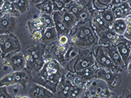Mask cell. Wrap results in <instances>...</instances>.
<instances>
[{
  "instance_id": "obj_3",
  "label": "cell",
  "mask_w": 131,
  "mask_h": 98,
  "mask_svg": "<svg viewBox=\"0 0 131 98\" xmlns=\"http://www.w3.org/2000/svg\"><path fill=\"white\" fill-rule=\"evenodd\" d=\"M93 55L95 60V65L98 68L106 69L115 74L118 71H121L120 69L114 65V63L106 55L102 46L98 44V46L94 47Z\"/></svg>"
},
{
  "instance_id": "obj_5",
  "label": "cell",
  "mask_w": 131,
  "mask_h": 98,
  "mask_svg": "<svg viewBox=\"0 0 131 98\" xmlns=\"http://www.w3.org/2000/svg\"><path fill=\"white\" fill-rule=\"evenodd\" d=\"M95 64L93 52L90 49H83L76 56L73 65L72 73H77Z\"/></svg>"
},
{
  "instance_id": "obj_4",
  "label": "cell",
  "mask_w": 131,
  "mask_h": 98,
  "mask_svg": "<svg viewBox=\"0 0 131 98\" xmlns=\"http://www.w3.org/2000/svg\"><path fill=\"white\" fill-rule=\"evenodd\" d=\"M0 50L2 59L12 53L21 51V45L18 38L14 34L0 35Z\"/></svg>"
},
{
  "instance_id": "obj_25",
  "label": "cell",
  "mask_w": 131,
  "mask_h": 98,
  "mask_svg": "<svg viewBox=\"0 0 131 98\" xmlns=\"http://www.w3.org/2000/svg\"><path fill=\"white\" fill-rule=\"evenodd\" d=\"M110 0H94L92 2V9L96 12H100L110 8L109 7Z\"/></svg>"
},
{
  "instance_id": "obj_24",
  "label": "cell",
  "mask_w": 131,
  "mask_h": 98,
  "mask_svg": "<svg viewBox=\"0 0 131 98\" xmlns=\"http://www.w3.org/2000/svg\"><path fill=\"white\" fill-rule=\"evenodd\" d=\"M16 10L20 14L28 12L30 8V2L28 0H16L12 1Z\"/></svg>"
},
{
  "instance_id": "obj_22",
  "label": "cell",
  "mask_w": 131,
  "mask_h": 98,
  "mask_svg": "<svg viewBox=\"0 0 131 98\" xmlns=\"http://www.w3.org/2000/svg\"><path fill=\"white\" fill-rule=\"evenodd\" d=\"M1 10L4 14L9 15L15 18L20 16V14L16 10L12 1H4Z\"/></svg>"
},
{
  "instance_id": "obj_23",
  "label": "cell",
  "mask_w": 131,
  "mask_h": 98,
  "mask_svg": "<svg viewBox=\"0 0 131 98\" xmlns=\"http://www.w3.org/2000/svg\"><path fill=\"white\" fill-rule=\"evenodd\" d=\"M36 8L42 12V14L51 15L53 12V3L51 0L40 1L38 4L35 5Z\"/></svg>"
},
{
  "instance_id": "obj_18",
  "label": "cell",
  "mask_w": 131,
  "mask_h": 98,
  "mask_svg": "<svg viewBox=\"0 0 131 98\" xmlns=\"http://www.w3.org/2000/svg\"><path fill=\"white\" fill-rule=\"evenodd\" d=\"M61 14L62 22H63L64 26L66 27V28L68 30L70 31L77 23V18H75V16H74L73 14L68 12L67 10H65V9L61 11Z\"/></svg>"
},
{
  "instance_id": "obj_26",
  "label": "cell",
  "mask_w": 131,
  "mask_h": 98,
  "mask_svg": "<svg viewBox=\"0 0 131 98\" xmlns=\"http://www.w3.org/2000/svg\"><path fill=\"white\" fill-rule=\"evenodd\" d=\"M98 13L100 14V16L102 17L104 22H106V24L109 27L111 26L113 21L115 20L111 8H108V9H106L102 12H98Z\"/></svg>"
},
{
  "instance_id": "obj_38",
  "label": "cell",
  "mask_w": 131,
  "mask_h": 98,
  "mask_svg": "<svg viewBox=\"0 0 131 98\" xmlns=\"http://www.w3.org/2000/svg\"><path fill=\"white\" fill-rule=\"evenodd\" d=\"M20 98H29V97L27 95H23V96H20Z\"/></svg>"
},
{
  "instance_id": "obj_33",
  "label": "cell",
  "mask_w": 131,
  "mask_h": 98,
  "mask_svg": "<svg viewBox=\"0 0 131 98\" xmlns=\"http://www.w3.org/2000/svg\"><path fill=\"white\" fill-rule=\"evenodd\" d=\"M10 94L8 91V88L6 87H0V98H9Z\"/></svg>"
},
{
  "instance_id": "obj_39",
  "label": "cell",
  "mask_w": 131,
  "mask_h": 98,
  "mask_svg": "<svg viewBox=\"0 0 131 98\" xmlns=\"http://www.w3.org/2000/svg\"><path fill=\"white\" fill-rule=\"evenodd\" d=\"M2 53L1 50H0V61H2Z\"/></svg>"
},
{
  "instance_id": "obj_16",
  "label": "cell",
  "mask_w": 131,
  "mask_h": 98,
  "mask_svg": "<svg viewBox=\"0 0 131 98\" xmlns=\"http://www.w3.org/2000/svg\"><path fill=\"white\" fill-rule=\"evenodd\" d=\"M30 76V74L25 69L23 71L14 72V80H13L12 85H18L25 88L29 81Z\"/></svg>"
},
{
  "instance_id": "obj_10",
  "label": "cell",
  "mask_w": 131,
  "mask_h": 98,
  "mask_svg": "<svg viewBox=\"0 0 131 98\" xmlns=\"http://www.w3.org/2000/svg\"><path fill=\"white\" fill-rule=\"evenodd\" d=\"M27 95L29 98H53L52 92L34 82L29 88Z\"/></svg>"
},
{
  "instance_id": "obj_35",
  "label": "cell",
  "mask_w": 131,
  "mask_h": 98,
  "mask_svg": "<svg viewBox=\"0 0 131 98\" xmlns=\"http://www.w3.org/2000/svg\"><path fill=\"white\" fill-rule=\"evenodd\" d=\"M123 1H124V0H110V2H109V7H110L111 8V7H115V6H119Z\"/></svg>"
},
{
  "instance_id": "obj_8",
  "label": "cell",
  "mask_w": 131,
  "mask_h": 98,
  "mask_svg": "<svg viewBox=\"0 0 131 98\" xmlns=\"http://www.w3.org/2000/svg\"><path fill=\"white\" fill-rule=\"evenodd\" d=\"M97 37H98V44L105 46L110 44L115 45V44L122 36H119L117 35L116 33H115L111 28V27H109L108 29L98 33Z\"/></svg>"
},
{
  "instance_id": "obj_37",
  "label": "cell",
  "mask_w": 131,
  "mask_h": 98,
  "mask_svg": "<svg viewBox=\"0 0 131 98\" xmlns=\"http://www.w3.org/2000/svg\"><path fill=\"white\" fill-rule=\"evenodd\" d=\"M3 3H4V1H2V0H0V11H1V8H2V5H3Z\"/></svg>"
},
{
  "instance_id": "obj_12",
  "label": "cell",
  "mask_w": 131,
  "mask_h": 98,
  "mask_svg": "<svg viewBox=\"0 0 131 98\" xmlns=\"http://www.w3.org/2000/svg\"><path fill=\"white\" fill-rule=\"evenodd\" d=\"M72 83L69 79L63 76L57 84L53 98H67L68 94L72 87Z\"/></svg>"
},
{
  "instance_id": "obj_20",
  "label": "cell",
  "mask_w": 131,
  "mask_h": 98,
  "mask_svg": "<svg viewBox=\"0 0 131 98\" xmlns=\"http://www.w3.org/2000/svg\"><path fill=\"white\" fill-rule=\"evenodd\" d=\"M27 24H28V28L30 33L36 30H40L44 31L46 29L45 21L41 15L38 18L29 20L27 22Z\"/></svg>"
},
{
  "instance_id": "obj_27",
  "label": "cell",
  "mask_w": 131,
  "mask_h": 98,
  "mask_svg": "<svg viewBox=\"0 0 131 98\" xmlns=\"http://www.w3.org/2000/svg\"><path fill=\"white\" fill-rule=\"evenodd\" d=\"M70 1H64V0H53V12H61L65 9L66 6L69 3Z\"/></svg>"
},
{
  "instance_id": "obj_1",
  "label": "cell",
  "mask_w": 131,
  "mask_h": 98,
  "mask_svg": "<svg viewBox=\"0 0 131 98\" xmlns=\"http://www.w3.org/2000/svg\"><path fill=\"white\" fill-rule=\"evenodd\" d=\"M65 69L61 63L54 59H47L38 72L31 74L32 81L55 93L60 80L66 76Z\"/></svg>"
},
{
  "instance_id": "obj_29",
  "label": "cell",
  "mask_w": 131,
  "mask_h": 98,
  "mask_svg": "<svg viewBox=\"0 0 131 98\" xmlns=\"http://www.w3.org/2000/svg\"><path fill=\"white\" fill-rule=\"evenodd\" d=\"M13 80H14V72L12 71L11 73L6 75L0 80V87H11L12 85Z\"/></svg>"
},
{
  "instance_id": "obj_28",
  "label": "cell",
  "mask_w": 131,
  "mask_h": 98,
  "mask_svg": "<svg viewBox=\"0 0 131 98\" xmlns=\"http://www.w3.org/2000/svg\"><path fill=\"white\" fill-rule=\"evenodd\" d=\"M84 88L79 87L77 86L72 85L69 93L68 94L67 98H79L83 91Z\"/></svg>"
},
{
  "instance_id": "obj_34",
  "label": "cell",
  "mask_w": 131,
  "mask_h": 98,
  "mask_svg": "<svg viewBox=\"0 0 131 98\" xmlns=\"http://www.w3.org/2000/svg\"><path fill=\"white\" fill-rule=\"evenodd\" d=\"M124 38L128 40H131V22L127 24L126 29L124 33L122 35Z\"/></svg>"
},
{
  "instance_id": "obj_11",
  "label": "cell",
  "mask_w": 131,
  "mask_h": 98,
  "mask_svg": "<svg viewBox=\"0 0 131 98\" xmlns=\"http://www.w3.org/2000/svg\"><path fill=\"white\" fill-rule=\"evenodd\" d=\"M104 51L110 58L112 62L117 67H118L121 71L124 69H126V66L125 65L124 63L123 62L122 59L121 58L120 55L119 54L118 51L117 50L116 46L114 44H110L108 46H103Z\"/></svg>"
},
{
  "instance_id": "obj_19",
  "label": "cell",
  "mask_w": 131,
  "mask_h": 98,
  "mask_svg": "<svg viewBox=\"0 0 131 98\" xmlns=\"http://www.w3.org/2000/svg\"><path fill=\"white\" fill-rule=\"evenodd\" d=\"M115 75H116V74L113 73L112 71L98 68L96 71V77L98 79L102 80L103 81H104L108 84H111L114 80Z\"/></svg>"
},
{
  "instance_id": "obj_2",
  "label": "cell",
  "mask_w": 131,
  "mask_h": 98,
  "mask_svg": "<svg viewBox=\"0 0 131 98\" xmlns=\"http://www.w3.org/2000/svg\"><path fill=\"white\" fill-rule=\"evenodd\" d=\"M41 44L31 45L23 51L26 61L25 70L30 74L38 72L45 63V49Z\"/></svg>"
},
{
  "instance_id": "obj_30",
  "label": "cell",
  "mask_w": 131,
  "mask_h": 98,
  "mask_svg": "<svg viewBox=\"0 0 131 98\" xmlns=\"http://www.w3.org/2000/svg\"><path fill=\"white\" fill-rule=\"evenodd\" d=\"M41 16H42V17L43 19H44L46 28H49V27H54V22H53V17H52L51 15L42 14H41Z\"/></svg>"
},
{
  "instance_id": "obj_14",
  "label": "cell",
  "mask_w": 131,
  "mask_h": 98,
  "mask_svg": "<svg viewBox=\"0 0 131 98\" xmlns=\"http://www.w3.org/2000/svg\"><path fill=\"white\" fill-rule=\"evenodd\" d=\"M58 35L55 27L46 28L43 32V36L41 44L44 46H50L57 42Z\"/></svg>"
},
{
  "instance_id": "obj_7",
  "label": "cell",
  "mask_w": 131,
  "mask_h": 98,
  "mask_svg": "<svg viewBox=\"0 0 131 98\" xmlns=\"http://www.w3.org/2000/svg\"><path fill=\"white\" fill-rule=\"evenodd\" d=\"M115 46L123 62L127 67L130 63V40L122 37L115 44Z\"/></svg>"
},
{
  "instance_id": "obj_6",
  "label": "cell",
  "mask_w": 131,
  "mask_h": 98,
  "mask_svg": "<svg viewBox=\"0 0 131 98\" xmlns=\"http://www.w3.org/2000/svg\"><path fill=\"white\" fill-rule=\"evenodd\" d=\"M4 65L12 68V72L23 71L25 69L26 61L21 51L10 53L2 59Z\"/></svg>"
},
{
  "instance_id": "obj_17",
  "label": "cell",
  "mask_w": 131,
  "mask_h": 98,
  "mask_svg": "<svg viewBox=\"0 0 131 98\" xmlns=\"http://www.w3.org/2000/svg\"><path fill=\"white\" fill-rule=\"evenodd\" d=\"M98 69V67H96V65L94 64V65L75 74L80 78V79L84 83L87 84L94 76H96V71H97Z\"/></svg>"
},
{
  "instance_id": "obj_31",
  "label": "cell",
  "mask_w": 131,
  "mask_h": 98,
  "mask_svg": "<svg viewBox=\"0 0 131 98\" xmlns=\"http://www.w3.org/2000/svg\"><path fill=\"white\" fill-rule=\"evenodd\" d=\"M43 32H44L43 31L40 30L34 31L32 32H31L30 33L33 40H34L36 42H41L42 39Z\"/></svg>"
},
{
  "instance_id": "obj_40",
  "label": "cell",
  "mask_w": 131,
  "mask_h": 98,
  "mask_svg": "<svg viewBox=\"0 0 131 98\" xmlns=\"http://www.w3.org/2000/svg\"><path fill=\"white\" fill-rule=\"evenodd\" d=\"M9 98H14V97H12V95H10V97H9Z\"/></svg>"
},
{
  "instance_id": "obj_13",
  "label": "cell",
  "mask_w": 131,
  "mask_h": 98,
  "mask_svg": "<svg viewBox=\"0 0 131 98\" xmlns=\"http://www.w3.org/2000/svg\"><path fill=\"white\" fill-rule=\"evenodd\" d=\"M89 12L91 16V20H92L91 24L96 35H98V33H100V32H102L109 27V26L106 24V22H104L98 12L92 9V12Z\"/></svg>"
},
{
  "instance_id": "obj_9",
  "label": "cell",
  "mask_w": 131,
  "mask_h": 98,
  "mask_svg": "<svg viewBox=\"0 0 131 98\" xmlns=\"http://www.w3.org/2000/svg\"><path fill=\"white\" fill-rule=\"evenodd\" d=\"M17 25L15 17L4 14L0 18V35H9L13 31Z\"/></svg>"
},
{
  "instance_id": "obj_21",
  "label": "cell",
  "mask_w": 131,
  "mask_h": 98,
  "mask_svg": "<svg viewBox=\"0 0 131 98\" xmlns=\"http://www.w3.org/2000/svg\"><path fill=\"white\" fill-rule=\"evenodd\" d=\"M127 23L124 19H115L111 26L113 31L117 35L122 36L126 29Z\"/></svg>"
},
{
  "instance_id": "obj_32",
  "label": "cell",
  "mask_w": 131,
  "mask_h": 98,
  "mask_svg": "<svg viewBox=\"0 0 131 98\" xmlns=\"http://www.w3.org/2000/svg\"><path fill=\"white\" fill-rule=\"evenodd\" d=\"M69 42H70L69 35H60V36L58 37L57 42L58 43L59 45L66 46L68 45V44L69 43Z\"/></svg>"
},
{
  "instance_id": "obj_36",
  "label": "cell",
  "mask_w": 131,
  "mask_h": 98,
  "mask_svg": "<svg viewBox=\"0 0 131 98\" xmlns=\"http://www.w3.org/2000/svg\"><path fill=\"white\" fill-rule=\"evenodd\" d=\"M90 98H106V96L101 95H92Z\"/></svg>"
},
{
  "instance_id": "obj_15",
  "label": "cell",
  "mask_w": 131,
  "mask_h": 98,
  "mask_svg": "<svg viewBox=\"0 0 131 98\" xmlns=\"http://www.w3.org/2000/svg\"><path fill=\"white\" fill-rule=\"evenodd\" d=\"M53 17L54 27L57 31L58 37L62 35H69L70 31L64 26L61 19V12H53L51 14Z\"/></svg>"
}]
</instances>
